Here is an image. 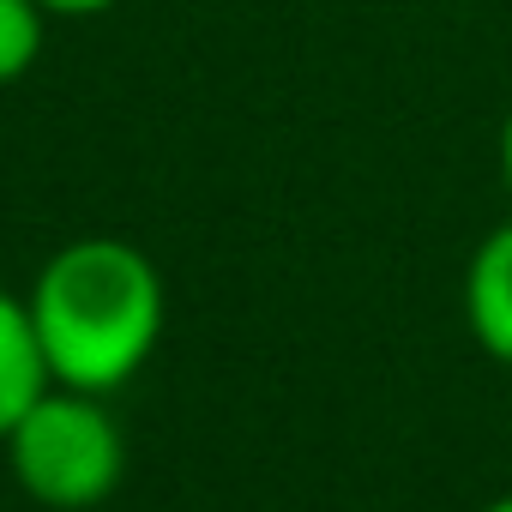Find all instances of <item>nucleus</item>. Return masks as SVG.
Returning <instances> with one entry per match:
<instances>
[{
	"mask_svg": "<svg viewBox=\"0 0 512 512\" xmlns=\"http://www.w3.org/2000/svg\"><path fill=\"white\" fill-rule=\"evenodd\" d=\"M31 320L55 386L115 392L163 338V278L133 241L85 235L37 272Z\"/></svg>",
	"mask_w": 512,
	"mask_h": 512,
	"instance_id": "nucleus-1",
	"label": "nucleus"
},
{
	"mask_svg": "<svg viewBox=\"0 0 512 512\" xmlns=\"http://www.w3.org/2000/svg\"><path fill=\"white\" fill-rule=\"evenodd\" d=\"M7 458H13V476L31 500H43L55 512H85L121 488L127 440H121L115 416L97 404V392L49 386L13 422Z\"/></svg>",
	"mask_w": 512,
	"mask_h": 512,
	"instance_id": "nucleus-2",
	"label": "nucleus"
},
{
	"mask_svg": "<svg viewBox=\"0 0 512 512\" xmlns=\"http://www.w3.org/2000/svg\"><path fill=\"white\" fill-rule=\"evenodd\" d=\"M464 326L494 362L512 368V217L476 241L464 266Z\"/></svg>",
	"mask_w": 512,
	"mask_h": 512,
	"instance_id": "nucleus-3",
	"label": "nucleus"
},
{
	"mask_svg": "<svg viewBox=\"0 0 512 512\" xmlns=\"http://www.w3.org/2000/svg\"><path fill=\"white\" fill-rule=\"evenodd\" d=\"M55 386L31 302H19L13 290H0V440L13 434V422Z\"/></svg>",
	"mask_w": 512,
	"mask_h": 512,
	"instance_id": "nucleus-4",
	"label": "nucleus"
},
{
	"mask_svg": "<svg viewBox=\"0 0 512 512\" xmlns=\"http://www.w3.org/2000/svg\"><path fill=\"white\" fill-rule=\"evenodd\" d=\"M43 0H0V85H13L43 55Z\"/></svg>",
	"mask_w": 512,
	"mask_h": 512,
	"instance_id": "nucleus-5",
	"label": "nucleus"
},
{
	"mask_svg": "<svg viewBox=\"0 0 512 512\" xmlns=\"http://www.w3.org/2000/svg\"><path fill=\"white\" fill-rule=\"evenodd\" d=\"M115 0H43V13H61V19H91V13H109Z\"/></svg>",
	"mask_w": 512,
	"mask_h": 512,
	"instance_id": "nucleus-6",
	"label": "nucleus"
},
{
	"mask_svg": "<svg viewBox=\"0 0 512 512\" xmlns=\"http://www.w3.org/2000/svg\"><path fill=\"white\" fill-rule=\"evenodd\" d=\"M500 175H506V193H512V109L500 121Z\"/></svg>",
	"mask_w": 512,
	"mask_h": 512,
	"instance_id": "nucleus-7",
	"label": "nucleus"
},
{
	"mask_svg": "<svg viewBox=\"0 0 512 512\" xmlns=\"http://www.w3.org/2000/svg\"><path fill=\"white\" fill-rule=\"evenodd\" d=\"M482 512H512V494H500V500H488Z\"/></svg>",
	"mask_w": 512,
	"mask_h": 512,
	"instance_id": "nucleus-8",
	"label": "nucleus"
}]
</instances>
